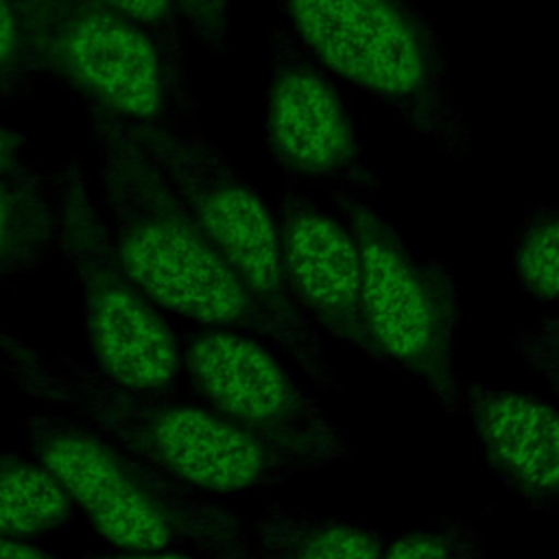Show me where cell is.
<instances>
[{
  "label": "cell",
  "instance_id": "obj_1",
  "mask_svg": "<svg viewBox=\"0 0 559 559\" xmlns=\"http://www.w3.org/2000/svg\"><path fill=\"white\" fill-rule=\"evenodd\" d=\"M0 376L31 397L92 421L164 476L212 498L264 491L354 456L343 432L255 430L231 421L181 386L131 389L92 365L44 354L4 328Z\"/></svg>",
  "mask_w": 559,
  "mask_h": 559
},
{
  "label": "cell",
  "instance_id": "obj_2",
  "mask_svg": "<svg viewBox=\"0 0 559 559\" xmlns=\"http://www.w3.org/2000/svg\"><path fill=\"white\" fill-rule=\"evenodd\" d=\"M96 146L103 216L116 253L157 308L192 325L282 338L181 199L138 144L124 118L83 105Z\"/></svg>",
  "mask_w": 559,
  "mask_h": 559
},
{
  "label": "cell",
  "instance_id": "obj_3",
  "mask_svg": "<svg viewBox=\"0 0 559 559\" xmlns=\"http://www.w3.org/2000/svg\"><path fill=\"white\" fill-rule=\"evenodd\" d=\"M33 456L116 550H186L249 559V518L192 491L74 413L24 419Z\"/></svg>",
  "mask_w": 559,
  "mask_h": 559
},
{
  "label": "cell",
  "instance_id": "obj_4",
  "mask_svg": "<svg viewBox=\"0 0 559 559\" xmlns=\"http://www.w3.org/2000/svg\"><path fill=\"white\" fill-rule=\"evenodd\" d=\"M284 26L349 87L450 159L472 148L452 63L415 0H275Z\"/></svg>",
  "mask_w": 559,
  "mask_h": 559
},
{
  "label": "cell",
  "instance_id": "obj_5",
  "mask_svg": "<svg viewBox=\"0 0 559 559\" xmlns=\"http://www.w3.org/2000/svg\"><path fill=\"white\" fill-rule=\"evenodd\" d=\"M127 124L212 247L273 321L282 338V356L319 391L341 393L345 384L325 358L319 330L286 288L275 214L262 194L201 131L133 120Z\"/></svg>",
  "mask_w": 559,
  "mask_h": 559
},
{
  "label": "cell",
  "instance_id": "obj_6",
  "mask_svg": "<svg viewBox=\"0 0 559 559\" xmlns=\"http://www.w3.org/2000/svg\"><path fill=\"white\" fill-rule=\"evenodd\" d=\"M55 249L79 286L92 367L109 380L146 391L181 386L177 325L120 262L96 203L85 162L72 153L48 175Z\"/></svg>",
  "mask_w": 559,
  "mask_h": 559
},
{
  "label": "cell",
  "instance_id": "obj_7",
  "mask_svg": "<svg viewBox=\"0 0 559 559\" xmlns=\"http://www.w3.org/2000/svg\"><path fill=\"white\" fill-rule=\"evenodd\" d=\"M37 79L118 118L201 131L199 103L135 20L100 0H17Z\"/></svg>",
  "mask_w": 559,
  "mask_h": 559
},
{
  "label": "cell",
  "instance_id": "obj_8",
  "mask_svg": "<svg viewBox=\"0 0 559 559\" xmlns=\"http://www.w3.org/2000/svg\"><path fill=\"white\" fill-rule=\"evenodd\" d=\"M330 197L360 251L373 360L421 382L448 415L459 417L461 378L452 362L463 297L454 273L413 249L369 199L347 192Z\"/></svg>",
  "mask_w": 559,
  "mask_h": 559
},
{
  "label": "cell",
  "instance_id": "obj_9",
  "mask_svg": "<svg viewBox=\"0 0 559 559\" xmlns=\"http://www.w3.org/2000/svg\"><path fill=\"white\" fill-rule=\"evenodd\" d=\"M264 148L293 183L369 199L380 181L365 159L352 87L284 24L269 28Z\"/></svg>",
  "mask_w": 559,
  "mask_h": 559
},
{
  "label": "cell",
  "instance_id": "obj_10",
  "mask_svg": "<svg viewBox=\"0 0 559 559\" xmlns=\"http://www.w3.org/2000/svg\"><path fill=\"white\" fill-rule=\"evenodd\" d=\"M183 391L242 426L286 435L343 432L264 338L231 328L177 325Z\"/></svg>",
  "mask_w": 559,
  "mask_h": 559
},
{
  "label": "cell",
  "instance_id": "obj_11",
  "mask_svg": "<svg viewBox=\"0 0 559 559\" xmlns=\"http://www.w3.org/2000/svg\"><path fill=\"white\" fill-rule=\"evenodd\" d=\"M275 225L286 288L317 328L373 360L365 321L362 262L354 234L310 197L286 190Z\"/></svg>",
  "mask_w": 559,
  "mask_h": 559
},
{
  "label": "cell",
  "instance_id": "obj_12",
  "mask_svg": "<svg viewBox=\"0 0 559 559\" xmlns=\"http://www.w3.org/2000/svg\"><path fill=\"white\" fill-rule=\"evenodd\" d=\"M459 417L472 424L489 472L533 509L559 502V417L542 395L459 380Z\"/></svg>",
  "mask_w": 559,
  "mask_h": 559
},
{
  "label": "cell",
  "instance_id": "obj_13",
  "mask_svg": "<svg viewBox=\"0 0 559 559\" xmlns=\"http://www.w3.org/2000/svg\"><path fill=\"white\" fill-rule=\"evenodd\" d=\"M249 559H380L386 531L306 509L266 507L247 522Z\"/></svg>",
  "mask_w": 559,
  "mask_h": 559
},
{
  "label": "cell",
  "instance_id": "obj_14",
  "mask_svg": "<svg viewBox=\"0 0 559 559\" xmlns=\"http://www.w3.org/2000/svg\"><path fill=\"white\" fill-rule=\"evenodd\" d=\"M55 249L48 175L35 166L0 177V288L37 271Z\"/></svg>",
  "mask_w": 559,
  "mask_h": 559
},
{
  "label": "cell",
  "instance_id": "obj_15",
  "mask_svg": "<svg viewBox=\"0 0 559 559\" xmlns=\"http://www.w3.org/2000/svg\"><path fill=\"white\" fill-rule=\"evenodd\" d=\"M72 502L33 456L0 450V535L44 539L70 528Z\"/></svg>",
  "mask_w": 559,
  "mask_h": 559
},
{
  "label": "cell",
  "instance_id": "obj_16",
  "mask_svg": "<svg viewBox=\"0 0 559 559\" xmlns=\"http://www.w3.org/2000/svg\"><path fill=\"white\" fill-rule=\"evenodd\" d=\"M559 214L552 201H531L513 238V271L520 288L537 304L557 299Z\"/></svg>",
  "mask_w": 559,
  "mask_h": 559
},
{
  "label": "cell",
  "instance_id": "obj_17",
  "mask_svg": "<svg viewBox=\"0 0 559 559\" xmlns=\"http://www.w3.org/2000/svg\"><path fill=\"white\" fill-rule=\"evenodd\" d=\"M380 559H487V544L472 522L439 518L389 533Z\"/></svg>",
  "mask_w": 559,
  "mask_h": 559
},
{
  "label": "cell",
  "instance_id": "obj_18",
  "mask_svg": "<svg viewBox=\"0 0 559 559\" xmlns=\"http://www.w3.org/2000/svg\"><path fill=\"white\" fill-rule=\"evenodd\" d=\"M100 2L114 7L116 11L124 13L127 17L144 26L151 33V37L157 41L175 81L186 92H194L188 74L186 33L181 28L173 0H100Z\"/></svg>",
  "mask_w": 559,
  "mask_h": 559
},
{
  "label": "cell",
  "instance_id": "obj_19",
  "mask_svg": "<svg viewBox=\"0 0 559 559\" xmlns=\"http://www.w3.org/2000/svg\"><path fill=\"white\" fill-rule=\"evenodd\" d=\"M0 81L11 87L20 100H26L37 83L17 0H0Z\"/></svg>",
  "mask_w": 559,
  "mask_h": 559
},
{
  "label": "cell",
  "instance_id": "obj_20",
  "mask_svg": "<svg viewBox=\"0 0 559 559\" xmlns=\"http://www.w3.org/2000/svg\"><path fill=\"white\" fill-rule=\"evenodd\" d=\"M181 28L192 35L207 57H223L229 48L231 0H173Z\"/></svg>",
  "mask_w": 559,
  "mask_h": 559
},
{
  "label": "cell",
  "instance_id": "obj_21",
  "mask_svg": "<svg viewBox=\"0 0 559 559\" xmlns=\"http://www.w3.org/2000/svg\"><path fill=\"white\" fill-rule=\"evenodd\" d=\"M513 352L522 358V362L539 373L550 391H557V378H559V325L557 317L552 312H546L537 317L531 325L522 328L511 338Z\"/></svg>",
  "mask_w": 559,
  "mask_h": 559
},
{
  "label": "cell",
  "instance_id": "obj_22",
  "mask_svg": "<svg viewBox=\"0 0 559 559\" xmlns=\"http://www.w3.org/2000/svg\"><path fill=\"white\" fill-rule=\"evenodd\" d=\"M26 151L28 138L20 129L0 120V177L31 168L33 164L28 162Z\"/></svg>",
  "mask_w": 559,
  "mask_h": 559
},
{
  "label": "cell",
  "instance_id": "obj_23",
  "mask_svg": "<svg viewBox=\"0 0 559 559\" xmlns=\"http://www.w3.org/2000/svg\"><path fill=\"white\" fill-rule=\"evenodd\" d=\"M81 559H201L186 550H87Z\"/></svg>",
  "mask_w": 559,
  "mask_h": 559
},
{
  "label": "cell",
  "instance_id": "obj_24",
  "mask_svg": "<svg viewBox=\"0 0 559 559\" xmlns=\"http://www.w3.org/2000/svg\"><path fill=\"white\" fill-rule=\"evenodd\" d=\"M0 559H59V557L37 548L28 539H15V537L0 535Z\"/></svg>",
  "mask_w": 559,
  "mask_h": 559
},
{
  "label": "cell",
  "instance_id": "obj_25",
  "mask_svg": "<svg viewBox=\"0 0 559 559\" xmlns=\"http://www.w3.org/2000/svg\"><path fill=\"white\" fill-rule=\"evenodd\" d=\"M13 103H20L17 94H15L11 87H7V85L0 81V109L9 107V105H13Z\"/></svg>",
  "mask_w": 559,
  "mask_h": 559
}]
</instances>
